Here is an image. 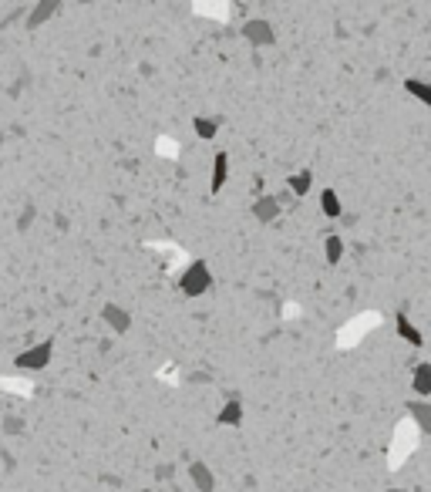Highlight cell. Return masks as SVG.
<instances>
[{
    "mask_svg": "<svg viewBox=\"0 0 431 492\" xmlns=\"http://www.w3.org/2000/svg\"><path fill=\"white\" fill-rule=\"evenodd\" d=\"M414 438H418V432L411 428V421H401L397 425V438H394V458H391V469H397V455H401V449H404V455L414 449Z\"/></svg>",
    "mask_w": 431,
    "mask_h": 492,
    "instance_id": "obj_6",
    "label": "cell"
},
{
    "mask_svg": "<svg viewBox=\"0 0 431 492\" xmlns=\"http://www.w3.org/2000/svg\"><path fill=\"white\" fill-rule=\"evenodd\" d=\"M374 324H377V314H360V317H357V321H354V331H344V334H340V344L357 341V338H360L364 331H371Z\"/></svg>",
    "mask_w": 431,
    "mask_h": 492,
    "instance_id": "obj_13",
    "label": "cell"
},
{
    "mask_svg": "<svg viewBox=\"0 0 431 492\" xmlns=\"http://www.w3.org/2000/svg\"><path fill=\"white\" fill-rule=\"evenodd\" d=\"M310 186H314V172H310V169L293 172V175L286 179V189L293 192V196H307V192H310Z\"/></svg>",
    "mask_w": 431,
    "mask_h": 492,
    "instance_id": "obj_12",
    "label": "cell"
},
{
    "mask_svg": "<svg viewBox=\"0 0 431 492\" xmlns=\"http://www.w3.org/2000/svg\"><path fill=\"white\" fill-rule=\"evenodd\" d=\"M57 14V0H44V3H38L34 10H31V17H27V27H41L48 17H54Z\"/></svg>",
    "mask_w": 431,
    "mask_h": 492,
    "instance_id": "obj_14",
    "label": "cell"
},
{
    "mask_svg": "<svg viewBox=\"0 0 431 492\" xmlns=\"http://www.w3.org/2000/svg\"><path fill=\"white\" fill-rule=\"evenodd\" d=\"M216 421H219V425H229V428H240V425H243V405H240V401H226L223 412L216 415Z\"/></svg>",
    "mask_w": 431,
    "mask_h": 492,
    "instance_id": "obj_11",
    "label": "cell"
},
{
    "mask_svg": "<svg viewBox=\"0 0 431 492\" xmlns=\"http://www.w3.org/2000/svg\"><path fill=\"white\" fill-rule=\"evenodd\" d=\"M320 209H323V216H327V219H337V216H340L337 192H334V189H323V192H320Z\"/></svg>",
    "mask_w": 431,
    "mask_h": 492,
    "instance_id": "obj_17",
    "label": "cell"
},
{
    "mask_svg": "<svg viewBox=\"0 0 431 492\" xmlns=\"http://www.w3.org/2000/svg\"><path fill=\"white\" fill-rule=\"evenodd\" d=\"M101 317L112 324L115 334H125V331L131 327V314L125 310V307H118V303H105V307H101Z\"/></svg>",
    "mask_w": 431,
    "mask_h": 492,
    "instance_id": "obj_4",
    "label": "cell"
},
{
    "mask_svg": "<svg viewBox=\"0 0 431 492\" xmlns=\"http://www.w3.org/2000/svg\"><path fill=\"white\" fill-rule=\"evenodd\" d=\"M404 88L411 92L418 101H425V105H431V88L425 85V81H404Z\"/></svg>",
    "mask_w": 431,
    "mask_h": 492,
    "instance_id": "obj_19",
    "label": "cell"
},
{
    "mask_svg": "<svg viewBox=\"0 0 431 492\" xmlns=\"http://www.w3.org/2000/svg\"><path fill=\"white\" fill-rule=\"evenodd\" d=\"M243 38L249 41V44H256V48H263V44H273V27L266 24V20H246L243 24Z\"/></svg>",
    "mask_w": 431,
    "mask_h": 492,
    "instance_id": "obj_3",
    "label": "cell"
},
{
    "mask_svg": "<svg viewBox=\"0 0 431 492\" xmlns=\"http://www.w3.org/2000/svg\"><path fill=\"white\" fill-rule=\"evenodd\" d=\"M189 479H192V486H196L199 492H212V489H216V475L209 472V465H206V462H199V458H196V462H189Z\"/></svg>",
    "mask_w": 431,
    "mask_h": 492,
    "instance_id": "obj_5",
    "label": "cell"
},
{
    "mask_svg": "<svg viewBox=\"0 0 431 492\" xmlns=\"http://www.w3.org/2000/svg\"><path fill=\"white\" fill-rule=\"evenodd\" d=\"M394 331H397V338H401V341L414 344V347H421V344H425V338H421V331H418V327H414V324L408 321L404 314H397V321H394Z\"/></svg>",
    "mask_w": 431,
    "mask_h": 492,
    "instance_id": "obj_10",
    "label": "cell"
},
{
    "mask_svg": "<svg viewBox=\"0 0 431 492\" xmlns=\"http://www.w3.org/2000/svg\"><path fill=\"white\" fill-rule=\"evenodd\" d=\"M408 415L414 418V432H418V435L431 432V405L428 401H421V398L411 401V405H408Z\"/></svg>",
    "mask_w": 431,
    "mask_h": 492,
    "instance_id": "obj_7",
    "label": "cell"
},
{
    "mask_svg": "<svg viewBox=\"0 0 431 492\" xmlns=\"http://www.w3.org/2000/svg\"><path fill=\"white\" fill-rule=\"evenodd\" d=\"M414 391H418L421 401L431 395V364H418V371H414Z\"/></svg>",
    "mask_w": 431,
    "mask_h": 492,
    "instance_id": "obj_16",
    "label": "cell"
},
{
    "mask_svg": "<svg viewBox=\"0 0 431 492\" xmlns=\"http://www.w3.org/2000/svg\"><path fill=\"white\" fill-rule=\"evenodd\" d=\"M253 216H256L260 223L277 219V216H280V203H277V196H260V199L253 203Z\"/></svg>",
    "mask_w": 431,
    "mask_h": 492,
    "instance_id": "obj_9",
    "label": "cell"
},
{
    "mask_svg": "<svg viewBox=\"0 0 431 492\" xmlns=\"http://www.w3.org/2000/svg\"><path fill=\"white\" fill-rule=\"evenodd\" d=\"M226 179H229V155H226V152H216V159H212V175H209V189L219 192L226 186Z\"/></svg>",
    "mask_w": 431,
    "mask_h": 492,
    "instance_id": "obj_8",
    "label": "cell"
},
{
    "mask_svg": "<svg viewBox=\"0 0 431 492\" xmlns=\"http://www.w3.org/2000/svg\"><path fill=\"white\" fill-rule=\"evenodd\" d=\"M323 256H327L330 266H337L340 256H344V240H340V236H327V240H323Z\"/></svg>",
    "mask_w": 431,
    "mask_h": 492,
    "instance_id": "obj_18",
    "label": "cell"
},
{
    "mask_svg": "<svg viewBox=\"0 0 431 492\" xmlns=\"http://www.w3.org/2000/svg\"><path fill=\"white\" fill-rule=\"evenodd\" d=\"M51 358H54V341L48 338V341H41L34 344L31 351H24V354H17V364L20 371H44L48 364H51Z\"/></svg>",
    "mask_w": 431,
    "mask_h": 492,
    "instance_id": "obj_2",
    "label": "cell"
},
{
    "mask_svg": "<svg viewBox=\"0 0 431 492\" xmlns=\"http://www.w3.org/2000/svg\"><path fill=\"white\" fill-rule=\"evenodd\" d=\"M192 129H196V135H199V138H216V132H219V118L196 115V118H192Z\"/></svg>",
    "mask_w": 431,
    "mask_h": 492,
    "instance_id": "obj_15",
    "label": "cell"
},
{
    "mask_svg": "<svg viewBox=\"0 0 431 492\" xmlns=\"http://www.w3.org/2000/svg\"><path fill=\"white\" fill-rule=\"evenodd\" d=\"M179 287H182V294H186V297H199V294H206L209 287H212V273H209L206 260H192V263L182 270Z\"/></svg>",
    "mask_w": 431,
    "mask_h": 492,
    "instance_id": "obj_1",
    "label": "cell"
}]
</instances>
